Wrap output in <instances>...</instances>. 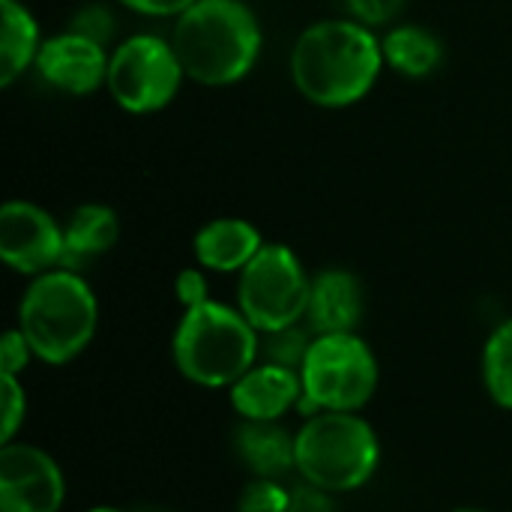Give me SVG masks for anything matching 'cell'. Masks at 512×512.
<instances>
[{
    "mask_svg": "<svg viewBox=\"0 0 512 512\" xmlns=\"http://www.w3.org/2000/svg\"><path fill=\"white\" fill-rule=\"evenodd\" d=\"M312 276L285 243H264V249L237 273V309L264 336L306 321Z\"/></svg>",
    "mask_w": 512,
    "mask_h": 512,
    "instance_id": "obj_7",
    "label": "cell"
},
{
    "mask_svg": "<svg viewBox=\"0 0 512 512\" xmlns=\"http://www.w3.org/2000/svg\"><path fill=\"white\" fill-rule=\"evenodd\" d=\"M120 240V216L108 204H81L63 225L60 267L81 273L90 261L111 252Z\"/></svg>",
    "mask_w": 512,
    "mask_h": 512,
    "instance_id": "obj_16",
    "label": "cell"
},
{
    "mask_svg": "<svg viewBox=\"0 0 512 512\" xmlns=\"http://www.w3.org/2000/svg\"><path fill=\"white\" fill-rule=\"evenodd\" d=\"M132 512H168V510H162V507H138V510H132Z\"/></svg>",
    "mask_w": 512,
    "mask_h": 512,
    "instance_id": "obj_30",
    "label": "cell"
},
{
    "mask_svg": "<svg viewBox=\"0 0 512 512\" xmlns=\"http://www.w3.org/2000/svg\"><path fill=\"white\" fill-rule=\"evenodd\" d=\"M288 504L291 489L282 480L252 477L237 498V512H288Z\"/></svg>",
    "mask_w": 512,
    "mask_h": 512,
    "instance_id": "obj_22",
    "label": "cell"
},
{
    "mask_svg": "<svg viewBox=\"0 0 512 512\" xmlns=\"http://www.w3.org/2000/svg\"><path fill=\"white\" fill-rule=\"evenodd\" d=\"M348 9L357 21L378 27V24L396 21L399 12L405 9V0H348Z\"/></svg>",
    "mask_w": 512,
    "mask_h": 512,
    "instance_id": "obj_26",
    "label": "cell"
},
{
    "mask_svg": "<svg viewBox=\"0 0 512 512\" xmlns=\"http://www.w3.org/2000/svg\"><path fill=\"white\" fill-rule=\"evenodd\" d=\"M0 258L21 276H42L63 261V225L33 201L0 207Z\"/></svg>",
    "mask_w": 512,
    "mask_h": 512,
    "instance_id": "obj_10",
    "label": "cell"
},
{
    "mask_svg": "<svg viewBox=\"0 0 512 512\" xmlns=\"http://www.w3.org/2000/svg\"><path fill=\"white\" fill-rule=\"evenodd\" d=\"M84 512H126V510H120V507H111V504H99V507H90V510H84Z\"/></svg>",
    "mask_w": 512,
    "mask_h": 512,
    "instance_id": "obj_29",
    "label": "cell"
},
{
    "mask_svg": "<svg viewBox=\"0 0 512 512\" xmlns=\"http://www.w3.org/2000/svg\"><path fill=\"white\" fill-rule=\"evenodd\" d=\"M303 420L321 411L360 414L381 384L378 357L360 333L315 336L300 369Z\"/></svg>",
    "mask_w": 512,
    "mask_h": 512,
    "instance_id": "obj_6",
    "label": "cell"
},
{
    "mask_svg": "<svg viewBox=\"0 0 512 512\" xmlns=\"http://www.w3.org/2000/svg\"><path fill=\"white\" fill-rule=\"evenodd\" d=\"M480 375L489 399L498 408L512 411V318L501 321L489 333L480 357Z\"/></svg>",
    "mask_w": 512,
    "mask_h": 512,
    "instance_id": "obj_19",
    "label": "cell"
},
{
    "mask_svg": "<svg viewBox=\"0 0 512 512\" xmlns=\"http://www.w3.org/2000/svg\"><path fill=\"white\" fill-rule=\"evenodd\" d=\"M69 30L78 33V36H87V39H93V42H99V45H108V39L114 36V18H111V12H108L105 6L87 3V6H81V9L72 15Z\"/></svg>",
    "mask_w": 512,
    "mask_h": 512,
    "instance_id": "obj_23",
    "label": "cell"
},
{
    "mask_svg": "<svg viewBox=\"0 0 512 512\" xmlns=\"http://www.w3.org/2000/svg\"><path fill=\"white\" fill-rule=\"evenodd\" d=\"M297 477L330 495L363 489L381 465V441L360 414L321 411L294 432Z\"/></svg>",
    "mask_w": 512,
    "mask_h": 512,
    "instance_id": "obj_5",
    "label": "cell"
},
{
    "mask_svg": "<svg viewBox=\"0 0 512 512\" xmlns=\"http://www.w3.org/2000/svg\"><path fill=\"white\" fill-rule=\"evenodd\" d=\"M66 477L57 459L27 441L0 447V512H60Z\"/></svg>",
    "mask_w": 512,
    "mask_h": 512,
    "instance_id": "obj_9",
    "label": "cell"
},
{
    "mask_svg": "<svg viewBox=\"0 0 512 512\" xmlns=\"http://www.w3.org/2000/svg\"><path fill=\"white\" fill-rule=\"evenodd\" d=\"M261 249H264L261 231L240 216L210 219L192 237L195 261L207 273H243Z\"/></svg>",
    "mask_w": 512,
    "mask_h": 512,
    "instance_id": "obj_14",
    "label": "cell"
},
{
    "mask_svg": "<svg viewBox=\"0 0 512 512\" xmlns=\"http://www.w3.org/2000/svg\"><path fill=\"white\" fill-rule=\"evenodd\" d=\"M312 339H315V333H312V327L306 321L273 330V333H264L261 336V360L300 372L303 360H306V354L312 348Z\"/></svg>",
    "mask_w": 512,
    "mask_h": 512,
    "instance_id": "obj_20",
    "label": "cell"
},
{
    "mask_svg": "<svg viewBox=\"0 0 512 512\" xmlns=\"http://www.w3.org/2000/svg\"><path fill=\"white\" fill-rule=\"evenodd\" d=\"M363 312H366V291L357 273L342 267H327L312 276L306 324L312 327L315 336L357 333Z\"/></svg>",
    "mask_w": 512,
    "mask_h": 512,
    "instance_id": "obj_13",
    "label": "cell"
},
{
    "mask_svg": "<svg viewBox=\"0 0 512 512\" xmlns=\"http://www.w3.org/2000/svg\"><path fill=\"white\" fill-rule=\"evenodd\" d=\"M186 72L171 45L156 33L123 39L108 60V93L129 114H156L174 102Z\"/></svg>",
    "mask_w": 512,
    "mask_h": 512,
    "instance_id": "obj_8",
    "label": "cell"
},
{
    "mask_svg": "<svg viewBox=\"0 0 512 512\" xmlns=\"http://www.w3.org/2000/svg\"><path fill=\"white\" fill-rule=\"evenodd\" d=\"M33 357V348L30 342L24 339V333L18 327H9L3 336H0V375H15L21 378V372L30 366Z\"/></svg>",
    "mask_w": 512,
    "mask_h": 512,
    "instance_id": "obj_24",
    "label": "cell"
},
{
    "mask_svg": "<svg viewBox=\"0 0 512 512\" xmlns=\"http://www.w3.org/2000/svg\"><path fill=\"white\" fill-rule=\"evenodd\" d=\"M108 60L111 54L105 51V45L72 30H63L42 42L33 66L48 87L66 96H90L99 87H105Z\"/></svg>",
    "mask_w": 512,
    "mask_h": 512,
    "instance_id": "obj_11",
    "label": "cell"
},
{
    "mask_svg": "<svg viewBox=\"0 0 512 512\" xmlns=\"http://www.w3.org/2000/svg\"><path fill=\"white\" fill-rule=\"evenodd\" d=\"M384 66L381 39L357 18L309 24L291 48V78L318 108H348L369 96Z\"/></svg>",
    "mask_w": 512,
    "mask_h": 512,
    "instance_id": "obj_1",
    "label": "cell"
},
{
    "mask_svg": "<svg viewBox=\"0 0 512 512\" xmlns=\"http://www.w3.org/2000/svg\"><path fill=\"white\" fill-rule=\"evenodd\" d=\"M261 42V24L243 0H195L171 30L186 78L204 87L243 81L258 63Z\"/></svg>",
    "mask_w": 512,
    "mask_h": 512,
    "instance_id": "obj_2",
    "label": "cell"
},
{
    "mask_svg": "<svg viewBox=\"0 0 512 512\" xmlns=\"http://www.w3.org/2000/svg\"><path fill=\"white\" fill-rule=\"evenodd\" d=\"M27 420V390L21 378L0 375V447L12 444Z\"/></svg>",
    "mask_w": 512,
    "mask_h": 512,
    "instance_id": "obj_21",
    "label": "cell"
},
{
    "mask_svg": "<svg viewBox=\"0 0 512 512\" xmlns=\"http://www.w3.org/2000/svg\"><path fill=\"white\" fill-rule=\"evenodd\" d=\"M174 294L180 300L183 309H195V306H204L210 303V282H207V270L204 267H186L177 273V282H174Z\"/></svg>",
    "mask_w": 512,
    "mask_h": 512,
    "instance_id": "obj_25",
    "label": "cell"
},
{
    "mask_svg": "<svg viewBox=\"0 0 512 512\" xmlns=\"http://www.w3.org/2000/svg\"><path fill=\"white\" fill-rule=\"evenodd\" d=\"M15 327L39 363L66 366L90 348L99 327V300L81 273L54 267L24 288Z\"/></svg>",
    "mask_w": 512,
    "mask_h": 512,
    "instance_id": "obj_3",
    "label": "cell"
},
{
    "mask_svg": "<svg viewBox=\"0 0 512 512\" xmlns=\"http://www.w3.org/2000/svg\"><path fill=\"white\" fill-rule=\"evenodd\" d=\"M384 63L405 78H426L444 60L441 39L420 24H396L381 39Z\"/></svg>",
    "mask_w": 512,
    "mask_h": 512,
    "instance_id": "obj_18",
    "label": "cell"
},
{
    "mask_svg": "<svg viewBox=\"0 0 512 512\" xmlns=\"http://www.w3.org/2000/svg\"><path fill=\"white\" fill-rule=\"evenodd\" d=\"M123 6H129L132 12L150 15V18H177L183 9H189L195 0H120Z\"/></svg>",
    "mask_w": 512,
    "mask_h": 512,
    "instance_id": "obj_28",
    "label": "cell"
},
{
    "mask_svg": "<svg viewBox=\"0 0 512 512\" xmlns=\"http://www.w3.org/2000/svg\"><path fill=\"white\" fill-rule=\"evenodd\" d=\"M42 48L39 24L24 0H0V84H15Z\"/></svg>",
    "mask_w": 512,
    "mask_h": 512,
    "instance_id": "obj_17",
    "label": "cell"
},
{
    "mask_svg": "<svg viewBox=\"0 0 512 512\" xmlns=\"http://www.w3.org/2000/svg\"><path fill=\"white\" fill-rule=\"evenodd\" d=\"M228 402L240 420L282 423L303 402L300 372L258 360L237 384L228 387Z\"/></svg>",
    "mask_w": 512,
    "mask_h": 512,
    "instance_id": "obj_12",
    "label": "cell"
},
{
    "mask_svg": "<svg viewBox=\"0 0 512 512\" xmlns=\"http://www.w3.org/2000/svg\"><path fill=\"white\" fill-rule=\"evenodd\" d=\"M234 453L252 477L282 480L288 474H297L294 432H288L282 423L240 420V426L234 429Z\"/></svg>",
    "mask_w": 512,
    "mask_h": 512,
    "instance_id": "obj_15",
    "label": "cell"
},
{
    "mask_svg": "<svg viewBox=\"0 0 512 512\" xmlns=\"http://www.w3.org/2000/svg\"><path fill=\"white\" fill-rule=\"evenodd\" d=\"M288 512H339V504H336V495H330V492H324V489L300 480L291 489Z\"/></svg>",
    "mask_w": 512,
    "mask_h": 512,
    "instance_id": "obj_27",
    "label": "cell"
},
{
    "mask_svg": "<svg viewBox=\"0 0 512 512\" xmlns=\"http://www.w3.org/2000/svg\"><path fill=\"white\" fill-rule=\"evenodd\" d=\"M174 369L195 387L228 390L261 360V333L228 303L183 309L171 336Z\"/></svg>",
    "mask_w": 512,
    "mask_h": 512,
    "instance_id": "obj_4",
    "label": "cell"
},
{
    "mask_svg": "<svg viewBox=\"0 0 512 512\" xmlns=\"http://www.w3.org/2000/svg\"><path fill=\"white\" fill-rule=\"evenodd\" d=\"M453 512H486V510H480V507H462V510H453Z\"/></svg>",
    "mask_w": 512,
    "mask_h": 512,
    "instance_id": "obj_31",
    "label": "cell"
}]
</instances>
